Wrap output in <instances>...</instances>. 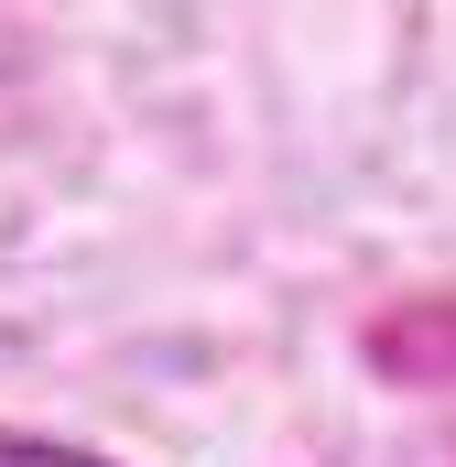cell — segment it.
I'll return each instance as SVG.
<instances>
[{"label":"cell","mask_w":456,"mask_h":467,"mask_svg":"<svg viewBox=\"0 0 456 467\" xmlns=\"http://www.w3.org/2000/svg\"><path fill=\"white\" fill-rule=\"evenodd\" d=\"M0 467H109L98 446H66V435H22V424H0Z\"/></svg>","instance_id":"obj_1"},{"label":"cell","mask_w":456,"mask_h":467,"mask_svg":"<svg viewBox=\"0 0 456 467\" xmlns=\"http://www.w3.org/2000/svg\"><path fill=\"white\" fill-rule=\"evenodd\" d=\"M446 467H456V457H446Z\"/></svg>","instance_id":"obj_2"}]
</instances>
